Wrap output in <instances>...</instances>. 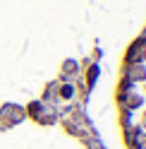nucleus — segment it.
<instances>
[{
	"label": "nucleus",
	"instance_id": "nucleus-1",
	"mask_svg": "<svg viewBox=\"0 0 146 149\" xmlns=\"http://www.w3.org/2000/svg\"><path fill=\"white\" fill-rule=\"evenodd\" d=\"M86 147H89V149H105L98 139H86Z\"/></svg>",
	"mask_w": 146,
	"mask_h": 149
},
{
	"label": "nucleus",
	"instance_id": "nucleus-2",
	"mask_svg": "<svg viewBox=\"0 0 146 149\" xmlns=\"http://www.w3.org/2000/svg\"><path fill=\"white\" fill-rule=\"evenodd\" d=\"M136 149H146V142H141V144H139V147H136Z\"/></svg>",
	"mask_w": 146,
	"mask_h": 149
},
{
	"label": "nucleus",
	"instance_id": "nucleus-3",
	"mask_svg": "<svg viewBox=\"0 0 146 149\" xmlns=\"http://www.w3.org/2000/svg\"><path fill=\"white\" fill-rule=\"evenodd\" d=\"M144 125H146V118H144Z\"/></svg>",
	"mask_w": 146,
	"mask_h": 149
}]
</instances>
